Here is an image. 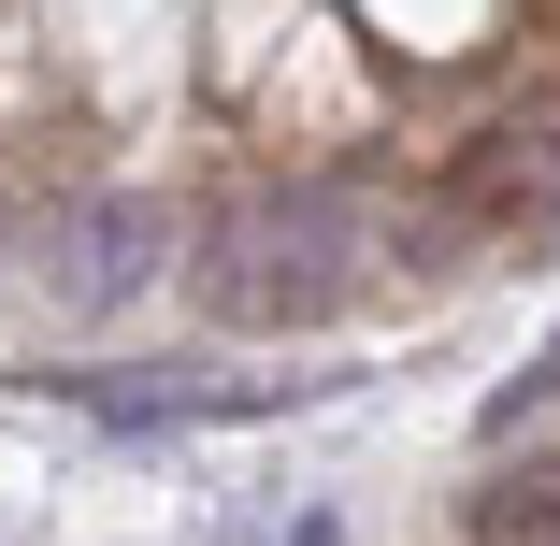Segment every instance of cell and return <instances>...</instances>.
Wrapping results in <instances>:
<instances>
[{
    "label": "cell",
    "instance_id": "6da1fadb",
    "mask_svg": "<svg viewBox=\"0 0 560 546\" xmlns=\"http://www.w3.org/2000/svg\"><path fill=\"white\" fill-rule=\"evenodd\" d=\"M374 245H445V201L388 216L360 173H259V187L215 201V231H201V316L215 332H316V316L374 274Z\"/></svg>",
    "mask_w": 560,
    "mask_h": 546
},
{
    "label": "cell",
    "instance_id": "7a4b0ae2",
    "mask_svg": "<svg viewBox=\"0 0 560 546\" xmlns=\"http://www.w3.org/2000/svg\"><path fill=\"white\" fill-rule=\"evenodd\" d=\"M159 274H173V201H144V187H72L30 216V288L58 316H116Z\"/></svg>",
    "mask_w": 560,
    "mask_h": 546
},
{
    "label": "cell",
    "instance_id": "3957f363",
    "mask_svg": "<svg viewBox=\"0 0 560 546\" xmlns=\"http://www.w3.org/2000/svg\"><path fill=\"white\" fill-rule=\"evenodd\" d=\"M546 216H560V116L475 130L460 187H445V231H546Z\"/></svg>",
    "mask_w": 560,
    "mask_h": 546
},
{
    "label": "cell",
    "instance_id": "277c9868",
    "mask_svg": "<svg viewBox=\"0 0 560 546\" xmlns=\"http://www.w3.org/2000/svg\"><path fill=\"white\" fill-rule=\"evenodd\" d=\"M460 518H475V546H560V461H517V475H489Z\"/></svg>",
    "mask_w": 560,
    "mask_h": 546
},
{
    "label": "cell",
    "instance_id": "5b68a950",
    "mask_svg": "<svg viewBox=\"0 0 560 546\" xmlns=\"http://www.w3.org/2000/svg\"><path fill=\"white\" fill-rule=\"evenodd\" d=\"M546 403H560V360H532L517 388H489V446H503V431H517V417H546Z\"/></svg>",
    "mask_w": 560,
    "mask_h": 546
}]
</instances>
